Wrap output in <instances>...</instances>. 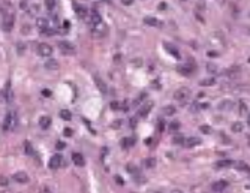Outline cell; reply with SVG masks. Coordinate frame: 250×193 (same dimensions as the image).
<instances>
[{
	"instance_id": "obj_1",
	"label": "cell",
	"mask_w": 250,
	"mask_h": 193,
	"mask_svg": "<svg viewBox=\"0 0 250 193\" xmlns=\"http://www.w3.org/2000/svg\"><path fill=\"white\" fill-rule=\"evenodd\" d=\"M18 124V119H17V114L15 112H8L5 121H3V129L5 130H14Z\"/></svg>"
},
{
	"instance_id": "obj_2",
	"label": "cell",
	"mask_w": 250,
	"mask_h": 193,
	"mask_svg": "<svg viewBox=\"0 0 250 193\" xmlns=\"http://www.w3.org/2000/svg\"><path fill=\"white\" fill-rule=\"evenodd\" d=\"M190 90L187 87H180L178 90H175L174 93V99L177 102H180V103H184V102H187L189 97H190Z\"/></svg>"
},
{
	"instance_id": "obj_3",
	"label": "cell",
	"mask_w": 250,
	"mask_h": 193,
	"mask_svg": "<svg viewBox=\"0 0 250 193\" xmlns=\"http://www.w3.org/2000/svg\"><path fill=\"white\" fill-rule=\"evenodd\" d=\"M92 31H93V36L103 37L106 35L108 29H106L105 23H103V21H100V23H97V24H92Z\"/></svg>"
},
{
	"instance_id": "obj_4",
	"label": "cell",
	"mask_w": 250,
	"mask_h": 193,
	"mask_svg": "<svg viewBox=\"0 0 250 193\" xmlns=\"http://www.w3.org/2000/svg\"><path fill=\"white\" fill-rule=\"evenodd\" d=\"M58 48H60V51H63L64 54H74V52H75V45L68 42V41L58 42Z\"/></svg>"
},
{
	"instance_id": "obj_5",
	"label": "cell",
	"mask_w": 250,
	"mask_h": 193,
	"mask_svg": "<svg viewBox=\"0 0 250 193\" xmlns=\"http://www.w3.org/2000/svg\"><path fill=\"white\" fill-rule=\"evenodd\" d=\"M38 52H39V56H42V57H51L53 56V47L48 44H39L38 47Z\"/></svg>"
},
{
	"instance_id": "obj_6",
	"label": "cell",
	"mask_w": 250,
	"mask_h": 193,
	"mask_svg": "<svg viewBox=\"0 0 250 193\" xmlns=\"http://www.w3.org/2000/svg\"><path fill=\"white\" fill-rule=\"evenodd\" d=\"M62 165H63V156L62 154H54V156L50 159V163H48V166H50L51 169H58Z\"/></svg>"
},
{
	"instance_id": "obj_7",
	"label": "cell",
	"mask_w": 250,
	"mask_h": 193,
	"mask_svg": "<svg viewBox=\"0 0 250 193\" xmlns=\"http://www.w3.org/2000/svg\"><path fill=\"white\" fill-rule=\"evenodd\" d=\"M153 106H154V103H153L151 100H148L147 103H142L141 108L138 109V115H139V117H147V115H148V112L153 109Z\"/></svg>"
},
{
	"instance_id": "obj_8",
	"label": "cell",
	"mask_w": 250,
	"mask_h": 193,
	"mask_svg": "<svg viewBox=\"0 0 250 193\" xmlns=\"http://www.w3.org/2000/svg\"><path fill=\"white\" fill-rule=\"evenodd\" d=\"M72 162H74V165L78 166V168H82V166L86 165L84 156H82L81 153H72Z\"/></svg>"
},
{
	"instance_id": "obj_9",
	"label": "cell",
	"mask_w": 250,
	"mask_h": 193,
	"mask_svg": "<svg viewBox=\"0 0 250 193\" xmlns=\"http://www.w3.org/2000/svg\"><path fill=\"white\" fill-rule=\"evenodd\" d=\"M12 178L17 181V183H19V184H25V183H29V175L25 174V172H23V171L15 172V174L12 175Z\"/></svg>"
},
{
	"instance_id": "obj_10",
	"label": "cell",
	"mask_w": 250,
	"mask_h": 193,
	"mask_svg": "<svg viewBox=\"0 0 250 193\" xmlns=\"http://www.w3.org/2000/svg\"><path fill=\"white\" fill-rule=\"evenodd\" d=\"M14 27V18L11 15H6L5 18H3V23H2V29L5 31H11Z\"/></svg>"
},
{
	"instance_id": "obj_11",
	"label": "cell",
	"mask_w": 250,
	"mask_h": 193,
	"mask_svg": "<svg viewBox=\"0 0 250 193\" xmlns=\"http://www.w3.org/2000/svg\"><path fill=\"white\" fill-rule=\"evenodd\" d=\"M211 189H213V192H217V193L225 192L226 189H228V183L226 181H216L211 186Z\"/></svg>"
},
{
	"instance_id": "obj_12",
	"label": "cell",
	"mask_w": 250,
	"mask_h": 193,
	"mask_svg": "<svg viewBox=\"0 0 250 193\" xmlns=\"http://www.w3.org/2000/svg\"><path fill=\"white\" fill-rule=\"evenodd\" d=\"M201 144V139L196 136H192V138H187V139H184V145L187 147V148H192V147H196V145H199Z\"/></svg>"
},
{
	"instance_id": "obj_13",
	"label": "cell",
	"mask_w": 250,
	"mask_h": 193,
	"mask_svg": "<svg viewBox=\"0 0 250 193\" xmlns=\"http://www.w3.org/2000/svg\"><path fill=\"white\" fill-rule=\"evenodd\" d=\"M36 27L41 29L42 31L47 30V29L50 27V19H48V18H38V19H36Z\"/></svg>"
},
{
	"instance_id": "obj_14",
	"label": "cell",
	"mask_w": 250,
	"mask_h": 193,
	"mask_svg": "<svg viewBox=\"0 0 250 193\" xmlns=\"http://www.w3.org/2000/svg\"><path fill=\"white\" fill-rule=\"evenodd\" d=\"M94 82H96L97 88L100 90V93H103V94L108 93V87L105 85V82L102 81V78H100V76H94Z\"/></svg>"
},
{
	"instance_id": "obj_15",
	"label": "cell",
	"mask_w": 250,
	"mask_h": 193,
	"mask_svg": "<svg viewBox=\"0 0 250 193\" xmlns=\"http://www.w3.org/2000/svg\"><path fill=\"white\" fill-rule=\"evenodd\" d=\"M58 66H60V64H58V62H57V60H54V58H50V57H48V60L45 62V68L48 69V70H57V69H58Z\"/></svg>"
},
{
	"instance_id": "obj_16",
	"label": "cell",
	"mask_w": 250,
	"mask_h": 193,
	"mask_svg": "<svg viewBox=\"0 0 250 193\" xmlns=\"http://www.w3.org/2000/svg\"><path fill=\"white\" fill-rule=\"evenodd\" d=\"M75 12H76V15H78V18H81V19H84L86 17H87V9L84 6H81V5H75Z\"/></svg>"
},
{
	"instance_id": "obj_17",
	"label": "cell",
	"mask_w": 250,
	"mask_h": 193,
	"mask_svg": "<svg viewBox=\"0 0 250 193\" xmlns=\"http://www.w3.org/2000/svg\"><path fill=\"white\" fill-rule=\"evenodd\" d=\"M39 126H41L42 129H48L51 126V117H48V115L41 117V119H39Z\"/></svg>"
},
{
	"instance_id": "obj_18",
	"label": "cell",
	"mask_w": 250,
	"mask_h": 193,
	"mask_svg": "<svg viewBox=\"0 0 250 193\" xmlns=\"http://www.w3.org/2000/svg\"><path fill=\"white\" fill-rule=\"evenodd\" d=\"M144 23H145V24H148V25H151V27H160V21H159L157 18H154V17H145Z\"/></svg>"
},
{
	"instance_id": "obj_19",
	"label": "cell",
	"mask_w": 250,
	"mask_h": 193,
	"mask_svg": "<svg viewBox=\"0 0 250 193\" xmlns=\"http://www.w3.org/2000/svg\"><path fill=\"white\" fill-rule=\"evenodd\" d=\"M133 144H135V139H133V138H123V139H121V147H123V148H131Z\"/></svg>"
},
{
	"instance_id": "obj_20",
	"label": "cell",
	"mask_w": 250,
	"mask_h": 193,
	"mask_svg": "<svg viewBox=\"0 0 250 193\" xmlns=\"http://www.w3.org/2000/svg\"><path fill=\"white\" fill-rule=\"evenodd\" d=\"M175 111H177V109H175V106L168 105V106H165V108L162 109V114H163V115H168V117H171V115H174V114H175Z\"/></svg>"
},
{
	"instance_id": "obj_21",
	"label": "cell",
	"mask_w": 250,
	"mask_h": 193,
	"mask_svg": "<svg viewBox=\"0 0 250 193\" xmlns=\"http://www.w3.org/2000/svg\"><path fill=\"white\" fill-rule=\"evenodd\" d=\"M232 165H234L232 160H219V162H216V168H229Z\"/></svg>"
},
{
	"instance_id": "obj_22",
	"label": "cell",
	"mask_w": 250,
	"mask_h": 193,
	"mask_svg": "<svg viewBox=\"0 0 250 193\" xmlns=\"http://www.w3.org/2000/svg\"><path fill=\"white\" fill-rule=\"evenodd\" d=\"M238 106H240V114H241V115L247 114V109H249L247 100H240V102H238Z\"/></svg>"
},
{
	"instance_id": "obj_23",
	"label": "cell",
	"mask_w": 250,
	"mask_h": 193,
	"mask_svg": "<svg viewBox=\"0 0 250 193\" xmlns=\"http://www.w3.org/2000/svg\"><path fill=\"white\" fill-rule=\"evenodd\" d=\"M58 115H60V119L66 120V121H69V120L72 119V114H70V111H68V109H60Z\"/></svg>"
},
{
	"instance_id": "obj_24",
	"label": "cell",
	"mask_w": 250,
	"mask_h": 193,
	"mask_svg": "<svg viewBox=\"0 0 250 193\" xmlns=\"http://www.w3.org/2000/svg\"><path fill=\"white\" fill-rule=\"evenodd\" d=\"M24 151L27 156H33V154H35V150H33V147H31V144L29 142V141L24 142Z\"/></svg>"
},
{
	"instance_id": "obj_25",
	"label": "cell",
	"mask_w": 250,
	"mask_h": 193,
	"mask_svg": "<svg viewBox=\"0 0 250 193\" xmlns=\"http://www.w3.org/2000/svg\"><path fill=\"white\" fill-rule=\"evenodd\" d=\"M144 165H145V166H147L148 169H153V168H154V166L157 165V160L154 159V157H150V159H145Z\"/></svg>"
},
{
	"instance_id": "obj_26",
	"label": "cell",
	"mask_w": 250,
	"mask_h": 193,
	"mask_svg": "<svg viewBox=\"0 0 250 193\" xmlns=\"http://www.w3.org/2000/svg\"><path fill=\"white\" fill-rule=\"evenodd\" d=\"M243 129H244V124L241 123V121H235V123L232 124V132H235V133L243 132Z\"/></svg>"
},
{
	"instance_id": "obj_27",
	"label": "cell",
	"mask_w": 250,
	"mask_h": 193,
	"mask_svg": "<svg viewBox=\"0 0 250 193\" xmlns=\"http://www.w3.org/2000/svg\"><path fill=\"white\" fill-rule=\"evenodd\" d=\"M214 82H216L214 78H205V80H202V81L199 82V85H202V87H210V85H213Z\"/></svg>"
},
{
	"instance_id": "obj_28",
	"label": "cell",
	"mask_w": 250,
	"mask_h": 193,
	"mask_svg": "<svg viewBox=\"0 0 250 193\" xmlns=\"http://www.w3.org/2000/svg\"><path fill=\"white\" fill-rule=\"evenodd\" d=\"M57 5V0H45V6L48 11H54Z\"/></svg>"
},
{
	"instance_id": "obj_29",
	"label": "cell",
	"mask_w": 250,
	"mask_h": 193,
	"mask_svg": "<svg viewBox=\"0 0 250 193\" xmlns=\"http://www.w3.org/2000/svg\"><path fill=\"white\" fill-rule=\"evenodd\" d=\"M165 48H166V51H168V52H171L172 56H175V57H177V58H180V54H178V51L175 50V48H174V47H172V45L165 44Z\"/></svg>"
},
{
	"instance_id": "obj_30",
	"label": "cell",
	"mask_w": 250,
	"mask_h": 193,
	"mask_svg": "<svg viewBox=\"0 0 250 193\" xmlns=\"http://www.w3.org/2000/svg\"><path fill=\"white\" fill-rule=\"evenodd\" d=\"M235 165H237L235 168H237L238 171H246V172H250V168H249V166H247V165H246L244 162H237Z\"/></svg>"
},
{
	"instance_id": "obj_31",
	"label": "cell",
	"mask_w": 250,
	"mask_h": 193,
	"mask_svg": "<svg viewBox=\"0 0 250 193\" xmlns=\"http://www.w3.org/2000/svg\"><path fill=\"white\" fill-rule=\"evenodd\" d=\"M178 72L183 75H190L192 74V68H190V66H180V68H178Z\"/></svg>"
},
{
	"instance_id": "obj_32",
	"label": "cell",
	"mask_w": 250,
	"mask_h": 193,
	"mask_svg": "<svg viewBox=\"0 0 250 193\" xmlns=\"http://www.w3.org/2000/svg\"><path fill=\"white\" fill-rule=\"evenodd\" d=\"M231 106H232L231 100H223V102L219 105V108H220V109H231Z\"/></svg>"
},
{
	"instance_id": "obj_33",
	"label": "cell",
	"mask_w": 250,
	"mask_h": 193,
	"mask_svg": "<svg viewBox=\"0 0 250 193\" xmlns=\"http://www.w3.org/2000/svg\"><path fill=\"white\" fill-rule=\"evenodd\" d=\"M38 12H39V5H31V6L29 8V14H30L31 17H35Z\"/></svg>"
},
{
	"instance_id": "obj_34",
	"label": "cell",
	"mask_w": 250,
	"mask_h": 193,
	"mask_svg": "<svg viewBox=\"0 0 250 193\" xmlns=\"http://www.w3.org/2000/svg\"><path fill=\"white\" fill-rule=\"evenodd\" d=\"M102 21V18H100V15L97 12H93L92 14V24H97V23H100Z\"/></svg>"
},
{
	"instance_id": "obj_35",
	"label": "cell",
	"mask_w": 250,
	"mask_h": 193,
	"mask_svg": "<svg viewBox=\"0 0 250 193\" xmlns=\"http://www.w3.org/2000/svg\"><path fill=\"white\" fill-rule=\"evenodd\" d=\"M17 51H18L19 56H23V54L25 52V45L21 44V42H19V44H17Z\"/></svg>"
},
{
	"instance_id": "obj_36",
	"label": "cell",
	"mask_w": 250,
	"mask_h": 193,
	"mask_svg": "<svg viewBox=\"0 0 250 193\" xmlns=\"http://www.w3.org/2000/svg\"><path fill=\"white\" fill-rule=\"evenodd\" d=\"M8 184H9V178H8V177H5V175H2V177H0V186H8Z\"/></svg>"
},
{
	"instance_id": "obj_37",
	"label": "cell",
	"mask_w": 250,
	"mask_h": 193,
	"mask_svg": "<svg viewBox=\"0 0 250 193\" xmlns=\"http://www.w3.org/2000/svg\"><path fill=\"white\" fill-rule=\"evenodd\" d=\"M199 130L202 132V133H205V135H208V133H211V127L210 126H201Z\"/></svg>"
},
{
	"instance_id": "obj_38",
	"label": "cell",
	"mask_w": 250,
	"mask_h": 193,
	"mask_svg": "<svg viewBox=\"0 0 250 193\" xmlns=\"http://www.w3.org/2000/svg\"><path fill=\"white\" fill-rule=\"evenodd\" d=\"M207 69L211 74H217V66H214V64H207Z\"/></svg>"
},
{
	"instance_id": "obj_39",
	"label": "cell",
	"mask_w": 250,
	"mask_h": 193,
	"mask_svg": "<svg viewBox=\"0 0 250 193\" xmlns=\"http://www.w3.org/2000/svg\"><path fill=\"white\" fill-rule=\"evenodd\" d=\"M172 141H174V144H184V138H183V136H175Z\"/></svg>"
},
{
	"instance_id": "obj_40",
	"label": "cell",
	"mask_w": 250,
	"mask_h": 193,
	"mask_svg": "<svg viewBox=\"0 0 250 193\" xmlns=\"http://www.w3.org/2000/svg\"><path fill=\"white\" fill-rule=\"evenodd\" d=\"M72 135H74V130L70 127H66L64 129V136H72Z\"/></svg>"
},
{
	"instance_id": "obj_41",
	"label": "cell",
	"mask_w": 250,
	"mask_h": 193,
	"mask_svg": "<svg viewBox=\"0 0 250 193\" xmlns=\"http://www.w3.org/2000/svg\"><path fill=\"white\" fill-rule=\"evenodd\" d=\"M64 147H66V144H64V142H60V141H58V142L56 144V148L57 150H63Z\"/></svg>"
},
{
	"instance_id": "obj_42",
	"label": "cell",
	"mask_w": 250,
	"mask_h": 193,
	"mask_svg": "<svg viewBox=\"0 0 250 193\" xmlns=\"http://www.w3.org/2000/svg\"><path fill=\"white\" fill-rule=\"evenodd\" d=\"M133 2H135V0H121V3H123L125 6H131V5H133Z\"/></svg>"
},
{
	"instance_id": "obj_43",
	"label": "cell",
	"mask_w": 250,
	"mask_h": 193,
	"mask_svg": "<svg viewBox=\"0 0 250 193\" xmlns=\"http://www.w3.org/2000/svg\"><path fill=\"white\" fill-rule=\"evenodd\" d=\"M169 129H171L172 132L177 130V129H178V123H171V124H169Z\"/></svg>"
},
{
	"instance_id": "obj_44",
	"label": "cell",
	"mask_w": 250,
	"mask_h": 193,
	"mask_svg": "<svg viewBox=\"0 0 250 193\" xmlns=\"http://www.w3.org/2000/svg\"><path fill=\"white\" fill-rule=\"evenodd\" d=\"M42 96H44V97H50L51 91H50V90H42Z\"/></svg>"
},
{
	"instance_id": "obj_45",
	"label": "cell",
	"mask_w": 250,
	"mask_h": 193,
	"mask_svg": "<svg viewBox=\"0 0 250 193\" xmlns=\"http://www.w3.org/2000/svg\"><path fill=\"white\" fill-rule=\"evenodd\" d=\"M111 108H113V109H119V103H117V102H113V103H111Z\"/></svg>"
},
{
	"instance_id": "obj_46",
	"label": "cell",
	"mask_w": 250,
	"mask_h": 193,
	"mask_svg": "<svg viewBox=\"0 0 250 193\" xmlns=\"http://www.w3.org/2000/svg\"><path fill=\"white\" fill-rule=\"evenodd\" d=\"M247 124L250 126V115H249V119H247Z\"/></svg>"
},
{
	"instance_id": "obj_47",
	"label": "cell",
	"mask_w": 250,
	"mask_h": 193,
	"mask_svg": "<svg viewBox=\"0 0 250 193\" xmlns=\"http://www.w3.org/2000/svg\"><path fill=\"white\" fill-rule=\"evenodd\" d=\"M246 189H247V190H250V184H249V186H246Z\"/></svg>"
},
{
	"instance_id": "obj_48",
	"label": "cell",
	"mask_w": 250,
	"mask_h": 193,
	"mask_svg": "<svg viewBox=\"0 0 250 193\" xmlns=\"http://www.w3.org/2000/svg\"><path fill=\"white\" fill-rule=\"evenodd\" d=\"M249 145H250V136H249Z\"/></svg>"
}]
</instances>
